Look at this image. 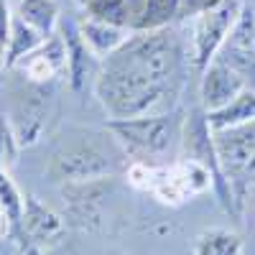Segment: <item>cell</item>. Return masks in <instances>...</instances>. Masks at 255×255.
Returning <instances> with one entry per match:
<instances>
[{"label":"cell","instance_id":"3","mask_svg":"<svg viewBox=\"0 0 255 255\" xmlns=\"http://www.w3.org/2000/svg\"><path fill=\"white\" fill-rule=\"evenodd\" d=\"M118 171V161L108 151V145L95 135H82L61 143L46 163V176L56 184L105 179Z\"/></svg>","mask_w":255,"mask_h":255},{"label":"cell","instance_id":"16","mask_svg":"<svg viewBox=\"0 0 255 255\" xmlns=\"http://www.w3.org/2000/svg\"><path fill=\"white\" fill-rule=\"evenodd\" d=\"M46 41V36H41L36 28H31L26 20H20L13 13V23H10V36L8 44L3 49V67L5 69H15L31 51H36L41 44Z\"/></svg>","mask_w":255,"mask_h":255},{"label":"cell","instance_id":"9","mask_svg":"<svg viewBox=\"0 0 255 255\" xmlns=\"http://www.w3.org/2000/svg\"><path fill=\"white\" fill-rule=\"evenodd\" d=\"M67 235V220L51 207H46L36 194H26L23 199V243L18 245V253H23L28 245L49 248L59 245L61 238Z\"/></svg>","mask_w":255,"mask_h":255},{"label":"cell","instance_id":"17","mask_svg":"<svg viewBox=\"0 0 255 255\" xmlns=\"http://www.w3.org/2000/svg\"><path fill=\"white\" fill-rule=\"evenodd\" d=\"M140 8H143V0H90L87 15L108 20V23L128 28V31H135Z\"/></svg>","mask_w":255,"mask_h":255},{"label":"cell","instance_id":"7","mask_svg":"<svg viewBox=\"0 0 255 255\" xmlns=\"http://www.w3.org/2000/svg\"><path fill=\"white\" fill-rule=\"evenodd\" d=\"M110 176L87 179V181H67L61 184V199L67 207V225L79 230H95L100 225L102 202L108 199Z\"/></svg>","mask_w":255,"mask_h":255},{"label":"cell","instance_id":"15","mask_svg":"<svg viewBox=\"0 0 255 255\" xmlns=\"http://www.w3.org/2000/svg\"><path fill=\"white\" fill-rule=\"evenodd\" d=\"M77 31H79L82 41L87 44V49L100 61L108 59L110 54H115L125 41L130 38V33H133L128 28L113 26V23H108V20H100V18H92V15H84L77 23Z\"/></svg>","mask_w":255,"mask_h":255},{"label":"cell","instance_id":"4","mask_svg":"<svg viewBox=\"0 0 255 255\" xmlns=\"http://www.w3.org/2000/svg\"><path fill=\"white\" fill-rule=\"evenodd\" d=\"M245 0H225L217 8H209L191 18V36H189V59L191 69L202 74L212 61L217 59L227 33L232 31L240 15Z\"/></svg>","mask_w":255,"mask_h":255},{"label":"cell","instance_id":"20","mask_svg":"<svg viewBox=\"0 0 255 255\" xmlns=\"http://www.w3.org/2000/svg\"><path fill=\"white\" fill-rule=\"evenodd\" d=\"M243 238L225 227H209L194 238L191 255H243Z\"/></svg>","mask_w":255,"mask_h":255},{"label":"cell","instance_id":"11","mask_svg":"<svg viewBox=\"0 0 255 255\" xmlns=\"http://www.w3.org/2000/svg\"><path fill=\"white\" fill-rule=\"evenodd\" d=\"M15 69L23 72L31 84H51L56 77L67 74V41H64L61 31L51 33Z\"/></svg>","mask_w":255,"mask_h":255},{"label":"cell","instance_id":"19","mask_svg":"<svg viewBox=\"0 0 255 255\" xmlns=\"http://www.w3.org/2000/svg\"><path fill=\"white\" fill-rule=\"evenodd\" d=\"M15 15L26 20L31 28H36L41 36H51L59 31V3L56 0H18Z\"/></svg>","mask_w":255,"mask_h":255},{"label":"cell","instance_id":"22","mask_svg":"<svg viewBox=\"0 0 255 255\" xmlns=\"http://www.w3.org/2000/svg\"><path fill=\"white\" fill-rule=\"evenodd\" d=\"M18 140H15V133H13V125L8 120V115L0 110V156H3L8 163L15 161V153H18Z\"/></svg>","mask_w":255,"mask_h":255},{"label":"cell","instance_id":"24","mask_svg":"<svg viewBox=\"0 0 255 255\" xmlns=\"http://www.w3.org/2000/svg\"><path fill=\"white\" fill-rule=\"evenodd\" d=\"M10 23H13V13L8 8V0H0V46L5 49L8 36H10Z\"/></svg>","mask_w":255,"mask_h":255},{"label":"cell","instance_id":"21","mask_svg":"<svg viewBox=\"0 0 255 255\" xmlns=\"http://www.w3.org/2000/svg\"><path fill=\"white\" fill-rule=\"evenodd\" d=\"M179 8L181 0H143L135 31H156L171 26L174 20H179Z\"/></svg>","mask_w":255,"mask_h":255},{"label":"cell","instance_id":"14","mask_svg":"<svg viewBox=\"0 0 255 255\" xmlns=\"http://www.w3.org/2000/svg\"><path fill=\"white\" fill-rule=\"evenodd\" d=\"M145 194L156 197L161 204L166 207H181L184 202H189L191 197V189L186 184V176L181 171L179 161L171 166H156L151 163L148 168V184H145Z\"/></svg>","mask_w":255,"mask_h":255},{"label":"cell","instance_id":"8","mask_svg":"<svg viewBox=\"0 0 255 255\" xmlns=\"http://www.w3.org/2000/svg\"><path fill=\"white\" fill-rule=\"evenodd\" d=\"M222 64L235 69L248 87L255 90V8L243 3L240 15L217 54Z\"/></svg>","mask_w":255,"mask_h":255},{"label":"cell","instance_id":"18","mask_svg":"<svg viewBox=\"0 0 255 255\" xmlns=\"http://www.w3.org/2000/svg\"><path fill=\"white\" fill-rule=\"evenodd\" d=\"M250 120H255V90L253 87H245L225 108L207 113V123L212 130H225V128H235V125H243Z\"/></svg>","mask_w":255,"mask_h":255},{"label":"cell","instance_id":"23","mask_svg":"<svg viewBox=\"0 0 255 255\" xmlns=\"http://www.w3.org/2000/svg\"><path fill=\"white\" fill-rule=\"evenodd\" d=\"M225 0H181V8H179V20H186V18H194L209 8H217Z\"/></svg>","mask_w":255,"mask_h":255},{"label":"cell","instance_id":"25","mask_svg":"<svg viewBox=\"0 0 255 255\" xmlns=\"http://www.w3.org/2000/svg\"><path fill=\"white\" fill-rule=\"evenodd\" d=\"M3 238H8V220H5L3 207H0V240H3Z\"/></svg>","mask_w":255,"mask_h":255},{"label":"cell","instance_id":"6","mask_svg":"<svg viewBox=\"0 0 255 255\" xmlns=\"http://www.w3.org/2000/svg\"><path fill=\"white\" fill-rule=\"evenodd\" d=\"M212 138L222 171L240 204V191L248 186V181H255V120L225 130H212Z\"/></svg>","mask_w":255,"mask_h":255},{"label":"cell","instance_id":"26","mask_svg":"<svg viewBox=\"0 0 255 255\" xmlns=\"http://www.w3.org/2000/svg\"><path fill=\"white\" fill-rule=\"evenodd\" d=\"M20 255H44V250H41V248H36V245H28L23 253H20Z\"/></svg>","mask_w":255,"mask_h":255},{"label":"cell","instance_id":"1","mask_svg":"<svg viewBox=\"0 0 255 255\" xmlns=\"http://www.w3.org/2000/svg\"><path fill=\"white\" fill-rule=\"evenodd\" d=\"M189 69V44L174 26L133 31L115 54L100 61L92 90L110 120L174 113Z\"/></svg>","mask_w":255,"mask_h":255},{"label":"cell","instance_id":"5","mask_svg":"<svg viewBox=\"0 0 255 255\" xmlns=\"http://www.w3.org/2000/svg\"><path fill=\"white\" fill-rule=\"evenodd\" d=\"M181 140H184V151L189 158H199L209 171H212V191L217 194V202L222 204V209L232 217H240V204L235 199L230 179L222 171V163L217 158L215 151V138H212V128L207 123V113L191 110V115L184 120V130H181Z\"/></svg>","mask_w":255,"mask_h":255},{"label":"cell","instance_id":"10","mask_svg":"<svg viewBox=\"0 0 255 255\" xmlns=\"http://www.w3.org/2000/svg\"><path fill=\"white\" fill-rule=\"evenodd\" d=\"M245 87V79L235 69H230L227 64L215 59L199 74V105L204 113H215L225 108L232 97H238Z\"/></svg>","mask_w":255,"mask_h":255},{"label":"cell","instance_id":"13","mask_svg":"<svg viewBox=\"0 0 255 255\" xmlns=\"http://www.w3.org/2000/svg\"><path fill=\"white\" fill-rule=\"evenodd\" d=\"M64 41H67V77L74 92H84L87 90V82L97 77L100 69V59L87 49V44L82 41L77 23H67L64 28H59Z\"/></svg>","mask_w":255,"mask_h":255},{"label":"cell","instance_id":"12","mask_svg":"<svg viewBox=\"0 0 255 255\" xmlns=\"http://www.w3.org/2000/svg\"><path fill=\"white\" fill-rule=\"evenodd\" d=\"M46 84H33V92L23 100L15 102V110H13V133L18 145H33L41 138V130H44V123H46Z\"/></svg>","mask_w":255,"mask_h":255},{"label":"cell","instance_id":"2","mask_svg":"<svg viewBox=\"0 0 255 255\" xmlns=\"http://www.w3.org/2000/svg\"><path fill=\"white\" fill-rule=\"evenodd\" d=\"M108 130L133 161L151 163L153 158H163L174 148V140L181 138L184 123L176 113H158L110 120Z\"/></svg>","mask_w":255,"mask_h":255}]
</instances>
